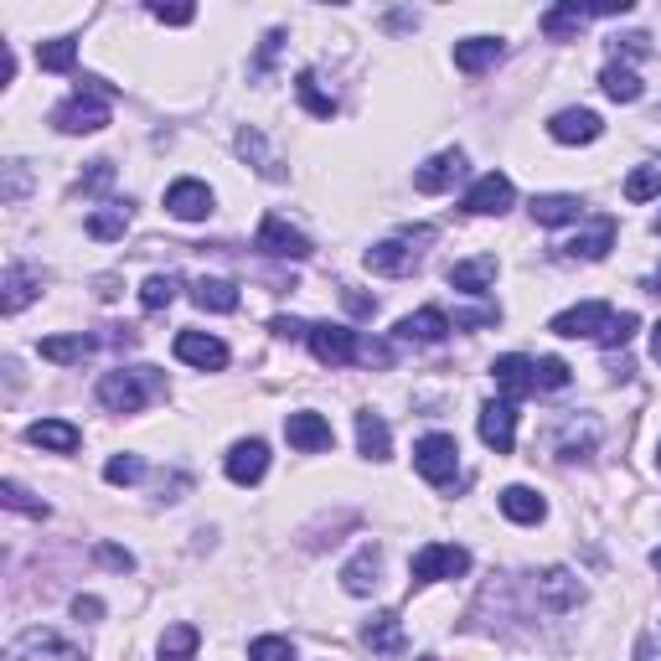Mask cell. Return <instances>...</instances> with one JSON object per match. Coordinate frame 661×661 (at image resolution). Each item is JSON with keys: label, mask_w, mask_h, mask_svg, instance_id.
<instances>
[{"label": "cell", "mask_w": 661, "mask_h": 661, "mask_svg": "<svg viewBox=\"0 0 661 661\" xmlns=\"http://www.w3.org/2000/svg\"><path fill=\"white\" fill-rule=\"evenodd\" d=\"M657 465H661V444H657Z\"/></svg>", "instance_id": "60"}, {"label": "cell", "mask_w": 661, "mask_h": 661, "mask_svg": "<svg viewBox=\"0 0 661 661\" xmlns=\"http://www.w3.org/2000/svg\"><path fill=\"white\" fill-rule=\"evenodd\" d=\"M295 93H300V103H306L316 119H331V114H337V99H331V93H321L316 73H300V78H295Z\"/></svg>", "instance_id": "39"}, {"label": "cell", "mask_w": 661, "mask_h": 661, "mask_svg": "<svg viewBox=\"0 0 661 661\" xmlns=\"http://www.w3.org/2000/svg\"><path fill=\"white\" fill-rule=\"evenodd\" d=\"M408 574H414V584L460 579V574H471V553L455 548V543H425L419 553H414V563H408Z\"/></svg>", "instance_id": "3"}, {"label": "cell", "mask_w": 661, "mask_h": 661, "mask_svg": "<svg viewBox=\"0 0 661 661\" xmlns=\"http://www.w3.org/2000/svg\"><path fill=\"white\" fill-rule=\"evenodd\" d=\"M249 661H295V646L285 636H258L249 641Z\"/></svg>", "instance_id": "45"}, {"label": "cell", "mask_w": 661, "mask_h": 661, "mask_svg": "<svg viewBox=\"0 0 661 661\" xmlns=\"http://www.w3.org/2000/svg\"><path fill=\"white\" fill-rule=\"evenodd\" d=\"M73 615H78V620H103V599H93V594H78V599H73Z\"/></svg>", "instance_id": "53"}, {"label": "cell", "mask_w": 661, "mask_h": 661, "mask_svg": "<svg viewBox=\"0 0 661 661\" xmlns=\"http://www.w3.org/2000/svg\"><path fill=\"white\" fill-rule=\"evenodd\" d=\"M21 191H26V166L11 161V166H5V202H21Z\"/></svg>", "instance_id": "49"}, {"label": "cell", "mask_w": 661, "mask_h": 661, "mask_svg": "<svg viewBox=\"0 0 661 661\" xmlns=\"http://www.w3.org/2000/svg\"><path fill=\"white\" fill-rule=\"evenodd\" d=\"M161 661H191V657H161Z\"/></svg>", "instance_id": "58"}, {"label": "cell", "mask_w": 661, "mask_h": 661, "mask_svg": "<svg viewBox=\"0 0 661 661\" xmlns=\"http://www.w3.org/2000/svg\"><path fill=\"white\" fill-rule=\"evenodd\" d=\"M450 331H455V326H450V316H444V310H434V306L398 321V341H419V346H440Z\"/></svg>", "instance_id": "21"}, {"label": "cell", "mask_w": 661, "mask_h": 661, "mask_svg": "<svg viewBox=\"0 0 661 661\" xmlns=\"http://www.w3.org/2000/svg\"><path fill=\"white\" fill-rule=\"evenodd\" d=\"M584 21H590V5H579V0H563V5L543 11V32L553 36V42H569V36H574Z\"/></svg>", "instance_id": "32"}, {"label": "cell", "mask_w": 661, "mask_h": 661, "mask_svg": "<svg viewBox=\"0 0 661 661\" xmlns=\"http://www.w3.org/2000/svg\"><path fill=\"white\" fill-rule=\"evenodd\" d=\"M538 590H543V610H553V615L574 610L579 599H584V584H579L569 569H548V574L538 579Z\"/></svg>", "instance_id": "23"}, {"label": "cell", "mask_w": 661, "mask_h": 661, "mask_svg": "<svg viewBox=\"0 0 661 661\" xmlns=\"http://www.w3.org/2000/svg\"><path fill=\"white\" fill-rule=\"evenodd\" d=\"M507 57V42L502 36H465V42H455V68L460 73H486V68H496Z\"/></svg>", "instance_id": "19"}, {"label": "cell", "mask_w": 661, "mask_h": 661, "mask_svg": "<svg viewBox=\"0 0 661 661\" xmlns=\"http://www.w3.org/2000/svg\"><path fill=\"white\" fill-rule=\"evenodd\" d=\"M661 197V166H636L626 176V202H651Z\"/></svg>", "instance_id": "40"}, {"label": "cell", "mask_w": 661, "mask_h": 661, "mask_svg": "<svg viewBox=\"0 0 661 661\" xmlns=\"http://www.w3.org/2000/svg\"><path fill=\"white\" fill-rule=\"evenodd\" d=\"M285 440L295 444V450H306V455H321V450H331V425H326L321 414H310V408H300V414H289L285 419Z\"/></svg>", "instance_id": "15"}, {"label": "cell", "mask_w": 661, "mask_h": 661, "mask_svg": "<svg viewBox=\"0 0 661 661\" xmlns=\"http://www.w3.org/2000/svg\"><path fill=\"white\" fill-rule=\"evenodd\" d=\"M238 155H243V161H254L258 176H269V181H279V176H285V170H279V161L269 155V145H264V135H258V130H238Z\"/></svg>", "instance_id": "36"}, {"label": "cell", "mask_w": 661, "mask_h": 661, "mask_svg": "<svg viewBox=\"0 0 661 661\" xmlns=\"http://www.w3.org/2000/svg\"><path fill=\"white\" fill-rule=\"evenodd\" d=\"M450 289H460V295H486V289L496 285V258L481 254V258H460V264H450Z\"/></svg>", "instance_id": "20"}, {"label": "cell", "mask_w": 661, "mask_h": 661, "mask_svg": "<svg viewBox=\"0 0 661 661\" xmlns=\"http://www.w3.org/2000/svg\"><path fill=\"white\" fill-rule=\"evenodd\" d=\"M356 356H362V362H377V367H388L393 346H388V341H362V346H356Z\"/></svg>", "instance_id": "50"}, {"label": "cell", "mask_w": 661, "mask_h": 661, "mask_svg": "<svg viewBox=\"0 0 661 661\" xmlns=\"http://www.w3.org/2000/svg\"><path fill=\"white\" fill-rule=\"evenodd\" d=\"M124 228H130V202H103L99 212L88 218V238H99V243L124 238Z\"/></svg>", "instance_id": "34"}, {"label": "cell", "mask_w": 661, "mask_h": 661, "mask_svg": "<svg viewBox=\"0 0 661 661\" xmlns=\"http://www.w3.org/2000/svg\"><path fill=\"white\" fill-rule=\"evenodd\" d=\"M166 393V377L155 367H114L99 377V404L109 414H140V408Z\"/></svg>", "instance_id": "1"}, {"label": "cell", "mask_w": 661, "mask_h": 661, "mask_svg": "<svg viewBox=\"0 0 661 661\" xmlns=\"http://www.w3.org/2000/svg\"><path fill=\"white\" fill-rule=\"evenodd\" d=\"M93 346H99V337H84V331H78V337H47L42 341V356L57 362V367H73V362H84Z\"/></svg>", "instance_id": "33"}, {"label": "cell", "mask_w": 661, "mask_h": 661, "mask_svg": "<svg viewBox=\"0 0 661 661\" xmlns=\"http://www.w3.org/2000/svg\"><path fill=\"white\" fill-rule=\"evenodd\" d=\"M569 377H574V367H569L563 356H538V393L569 388Z\"/></svg>", "instance_id": "42"}, {"label": "cell", "mask_w": 661, "mask_h": 661, "mask_svg": "<svg viewBox=\"0 0 661 661\" xmlns=\"http://www.w3.org/2000/svg\"><path fill=\"white\" fill-rule=\"evenodd\" d=\"M166 212L181 222H202L207 212H212V191L202 187V181H191V176H181V181H170L166 187Z\"/></svg>", "instance_id": "14"}, {"label": "cell", "mask_w": 661, "mask_h": 661, "mask_svg": "<svg viewBox=\"0 0 661 661\" xmlns=\"http://www.w3.org/2000/svg\"><path fill=\"white\" fill-rule=\"evenodd\" d=\"M269 331H274V337H289V341H295V337H310V326H300L295 316H274Z\"/></svg>", "instance_id": "52"}, {"label": "cell", "mask_w": 661, "mask_h": 661, "mask_svg": "<svg viewBox=\"0 0 661 661\" xmlns=\"http://www.w3.org/2000/svg\"><path fill=\"white\" fill-rule=\"evenodd\" d=\"M367 269L383 274V279H398V274H414L419 269V249L408 238H383L367 249Z\"/></svg>", "instance_id": "11"}, {"label": "cell", "mask_w": 661, "mask_h": 661, "mask_svg": "<svg viewBox=\"0 0 661 661\" xmlns=\"http://www.w3.org/2000/svg\"><path fill=\"white\" fill-rule=\"evenodd\" d=\"M599 88H605V93H610L615 103H636V99L646 93L641 78H636V73H630L626 63H610V68L599 73Z\"/></svg>", "instance_id": "35"}, {"label": "cell", "mask_w": 661, "mask_h": 661, "mask_svg": "<svg viewBox=\"0 0 661 661\" xmlns=\"http://www.w3.org/2000/svg\"><path fill=\"white\" fill-rule=\"evenodd\" d=\"M362 641L373 646V651H383V657H398V651H404V626H398V615L393 610L373 615V620L362 626Z\"/></svg>", "instance_id": "29"}, {"label": "cell", "mask_w": 661, "mask_h": 661, "mask_svg": "<svg viewBox=\"0 0 661 661\" xmlns=\"http://www.w3.org/2000/svg\"><path fill=\"white\" fill-rule=\"evenodd\" d=\"M492 377L496 388L507 393V398H522V393H538V362L532 356H496L492 362Z\"/></svg>", "instance_id": "18"}, {"label": "cell", "mask_w": 661, "mask_h": 661, "mask_svg": "<svg viewBox=\"0 0 661 661\" xmlns=\"http://www.w3.org/2000/svg\"><path fill=\"white\" fill-rule=\"evenodd\" d=\"M356 444H362V455L367 460H388L393 455V434H388V425H383V414H373V408L356 414Z\"/></svg>", "instance_id": "28"}, {"label": "cell", "mask_w": 661, "mask_h": 661, "mask_svg": "<svg viewBox=\"0 0 661 661\" xmlns=\"http://www.w3.org/2000/svg\"><path fill=\"white\" fill-rule=\"evenodd\" d=\"M646 289H651V295H661V269L651 274V279H646Z\"/></svg>", "instance_id": "56"}, {"label": "cell", "mask_w": 661, "mask_h": 661, "mask_svg": "<svg viewBox=\"0 0 661 661\" xmlns=\"http://www.w3.org/2000/svg\"><path fill=\"white\" fill-rule=\"evenodd\" d=\"M151 16L161 26H187V21H197V11L191 5H151Z\"/></svg>", "instance_id": "48"}, {"label": "cell", "mask_w": 661, "mask_h": 661, "mask_svg": "<svg viewBox=\"0 0 661 661\" xmlns=\"http://www.w3.org/2000/svg\"><path fill=\"white\" fill-rule=\"evenodd\" d=\"M517 202V187H511L502 170H492V176H481L471 191H465V212H475V218H502L507 207Z\"/></svg>", "instance_id": "8"}, {"label": "cell", "mask_w": 661, "mask_h": 661, "mask_svg": "<svg viewBox=\"0 0 661 661\" xmlns=\"http://www.w3.org/2000/svg\"><path fill=\"white\" fill-rule=\"evenodd\" d=\"M579 218H584V202L569 197V191L532 197V222H543V228H563V222H579Z\"/></svg>", "instance_id": "26"}, {"label": "cell", "mask_w": 661, "mask_h": 661, "mask_svg": "<svg viewBox=\"0 0 661 661\" xmlns=\"http://www.w3.org/2000/svg\"><path fill=\"white\" fill-rule=\"evenodd\" d=\"M651 569H657V574H661V548H657V553H651Z\"/></svg>", "instance_id": "57"}, {"label": "cell", "mask_w": 661, "mask_h": 661, "mask_svg": "<svg viewBox=\"0 0 661 661\" xmlns=\"http://www.w3.org/2000/svg\"><path fill=\"white\" fill-rule=\"evenodd\" d=\"M5 661H88L78 646H68L57 630H42V626H32V630H21L16 641L5 646Z\"/></svg>", "instance_id": "4"}, {"label": "cell", "mask_w": 661, "mask_h": 661, "mask_svg": "<svg viewBox=\"0 0 661 661\" xmlns=\"http://www.w3.org/2000/svg\"><path fill=\"white\" fill-rule=\"evenodd\" d=\"M197 646H202V630L197 626H170L161 636V657H197Z\"/></svg>", "instance_id": "41"}, {"label": "cell", "mask_w": 661, "mask_h": 661, "mask_svg": "<svg viewBox=\"0 0 661 661\" xmlns=\"http://www.w3.org/2000/svg\"><path fill=\"white\" fill-rule=\"evenodd\" d=\"M93 553H99V563H103V569H114V574H130V569H135V553H130V548L99 543V548H93Z\"/></svg>", "instance_id": "47"}, {"label": "cell", "mask_w": 661, "mask_h": 661, "mask_svg": "<svg viewBox=\"0 0 661 661\" xmlns=\"http://www.w3.org/2000/svg\"><path fill=\"white\" fill-rule=\"evenodd\" d=\"M191 300H197V310L228 316V310H238V285L233 279H197V285H191Z\"/></svg>", "instance_id": "31"}, {"label": "cell", "mask_w": 661, "mask_h": 661, "mask_svg": "<svg viewBox=\"0 0 661 661\" xmlns=\"http://www.w3.org/2000/svg\"><path fill=\"white\" fill-rule=\"evenodd\" d=\"M52 124H57L63 135H99L103 124H109V93L99 88V78H84V88H78L68 103H57Z\"/></svg>", "instance_id": "2"}, {"label": "cell", "mask_w": 661, "mask_h": 661, "mask_svg": "<svg viewBox=\"0 0 661 661\" xmlns=\"http://www.w3.org/2000/svg\"><path fill=\"white\" fill-rule=\"evenodd\" d=\"M222 471H228L233 486H258L264 471H269V444L264 440H238L233 450H228V460H222Z\"/></svg>", "instance_id": "9"}, {"label": "cell", "mask_w": 661, "mask_h": 661, "mask_svg": "<svg viewBox=\"0 0 661 661\" xmlns=\"http://www.w3.org/2000/svg\"><path fill=\"white\" fill-rule=\"evenodd\" d=\"M176 356H181L187 367H202V373L228 367V346H222L218 337H207V331H181V337H176Z\"/></svg>", "instance_id": "17"}, {"label": "cell", "mask_w": 661, "mask_h": 661, "mask_svg": "<svg viewBox=\"0 0 661 661\" xmlns=\"http://www.w3.org/2000/svg\"><path fill=\"white\" fill-rule=\"evenodd\" d=\"M651 356H657V362H661V321L651 326Z\"/></svg>", "instance_id": "55"}, {"label": "cell", "mask_w": 661, "mask_h": 661, "mask_svg": "<svg viewBox=\"0 0 661 661\" xmlns=\"http://www.w3.org/2000/svg\"><path fill=\"white\" fill-rule=\"evenodd\" d=\"M36 63H42L47 73H73V63H78V42H73V36L42 42V47H36Z\"/></svg>", "instance_id": "37"}, {"label": "cell", "mask_w": 661, "mask_h": 661, "mask_svg": "<svg viewBox=\"0 0 661 661\" xmlns=\"http://www.w3.org/2000/svg\"><path fill=\"white\" fill-rule=\"evenodd\" d=\"M548 135L559 140V145H594V140L605 135V119L594 114V109H563V114H553Z\"/></svg>", "instance_id": "13"}, {"label": "cell", "mask_w": 661, "mask_h": 661, "mask_svg": "<svg viewBox=\"0 0 661 661\" xmlns=\"http://www.w3.org/2000/svg\"><path fill=\"white\" fill-rule=\"evenodd\" d=\"M341 300H346V310H352V316H373V310H377V300H373V295H362V289H346Z\"/></svg>", "instance_id": "54"}, {"label": "cell", "mask_w": 661, "mask_h": 661, "mask_svg": "<svg viewBox=\"0 0 661 661\" xmlns=\"http://www.w3.org/2000/svg\"><path fill=\"white\" fill-rule=\"evenodd\" d=\"M615 52H626V57H646V52H651V36H641V32L615 36Z\"/></svg>", "instance_id": "51"}, {"label": "cell", "mask_w": 661, "mask_h": 661, "mask_svg": "<svg viewBox=\"0 0 661 661\" xmlns=\"http://www.w3.org/2000/svg\"><path fill=\"white\" fill-rule=\"evenodd\" d=\"M310 352H316V362H326V367H346V362H356V346H362V337L356 331H346V326H310Z\"/></svg>", "instance_id": "7"}, {"label": "cell", "mask_w": 661, "mask_h": 661, "mask_svg": "<svg viewBox=\"0 0 661 661\" xmlns=\"http://www.w3.org/2000/svg\"><path fill=\"white\" fill-rule=\"evenodd\" d=\"M377 574H383V553H377V548L367 543L352 563H346V569H341V590L362 599V594H373V590H377Z\"/></svg>", "instance_id": "24"}, {"label": "cell", "mask_w": 661, "mask_h": 661, "mask_svg": "<svg viewBox=\"0 0 661 661\" xmlns=\"http://www.w3.org/2000/svg\"><path fill=\"white\" fill-rule=\"evenodd\" d=\"M26 440H32L36 450H52V455H73V450L84 444V434H78V425H68V419H36V425L26 429Z\"/></svg>", "instance_id": "22"}, {"label": "cell", "mask_w": 661, "mask_h": 661, "mask_svg": "<svg viewBox=\"0 0 661 661\" xmlns=\"http://www.w3.org/2000/svg\"><path fill=\"white\" fill-rule=\"evenodd\" d=\"M481 440L492 444L496 455H507L511 444H517V404H511V398L481 408Z\"/></svg>", "instance_id": "16"}, {"label": "cell", "mask_w": 661, "mask_h": 661, "mask_svg": "<svg viewBox=\"0 0 661 661\" xmlns=\"http://www.w3.org/2000/svg\"><path fill=\"white\" fill-rule=\"evenodd\" d=\"M0 502H5L11 511H26V517H47V502H36L21 481H5V486H0Z\"/></svg>", "instance_id": "43"}, {"label": "cell", "mask_w": 661, "mask_h": 661, "mask_svg": "<svg viewBox=\"0 0 661 661\" xmlns=\"http://www.w3.org/2000/svg\"><path fill=\"white\" fill-rule=\"evenodd\" d=\"M414 465L425 475L429 486H444V481H455L460 471V444L455 434H425V440L414 444Z\"/></svg>", "instance_id": "5"}, {"label": "cell", "mask_w": 661, "mask_h": 661, "mask_svg": "<svg viewBox=\"0 0 661 661\" xmlns=\"http://www.w3.org/2000/svg\"><path fill=\"white\" fill-rule=\"evenodd\" d=\"M636 326H641V316H630V310H620V316H610V326L599 331V346H626L630 337H636Z\"/></svg>", "instance_id": "46"}, {"label": "cell", "mask_w": 661, "mask_h": 661, "mask_svg": "<svg viewBox=\"0 0 661 661\" xmlns=\"http://www.w3.org/2000/svg\"><path fill=\"white\" fill-rule=\"evenodd\" d=\"M610 316H615L610 306H599V300H584V306L559 310V316L548 321V331H553V337H599V331L610 326Z\"/></svg>", "instance_id": "10"}, {"label": "cell", "mask_w": 661, "mask_h": 661, "mask_svg": "<svg viewBox=\"0 0 661 661\" xmlns=\"http://www.w3.org/2000/svg\"><path fill=\"white\" fill-rule=\"evenodd\" d=\"M419 661H434V657H419Z\"/></svg>", "instance_id": "61"}, {"label": "cell", "mask_w": 661, "mask_h": 661, "mask_svg": "<svg viewBox=\"0 0 661 661\" xmlns=\"http://www.w3.org/2000/svg\"><path fill=\"white\" fill-rule=\"evenodd\" d=\"M651 228H657V233H661V212H657V222H651Z\"/></svg>", "instance_id": "59"}, {"label": "cell", "mask_w": 661, "mask_h": 661, "mask_svg": "<svg viewBox=\"0 0 661 661\" xmlns=\"http://www.w3.org/2000/svg\"><path fill=\"white\" fill-rule=\"evenodd\" d=\"M254 249L258 254H269V258H310V238L300 233V228H289L285 218H264L258 222V238H254Z\"/></svg>", "instance_id": "6"}, {"label": "cell", "mask_w": 661, "mask_h": 661, "mask_svg": "<svg viewBox=\"0 0 661 661\" xmlns=\"http://www.w3.org/2000/svg\"><path fill=\"white\" fill-rule=\"evenodd\" d=\"M140 475H145V460L140 455H114L109 465H103V481H109V486H130V481H140Z\"/></svg>", "instance_id": "44"}, {"label": "cell", "mask_w": 661, "mask_h": 661, "mask_svg": "<svg viewBox=\"0 0 661 661\" xmlns=\"http://www.w3.org/2000/svg\"><path fill=\"white\" fill-rule=\"evenodd\" d=\"M615 243V218H599L590 228V233H579L563 243V258H584V264H594V258H605Z\"/></svg>", "instance_id": "25"}, {"label": "cell", "mask_w": 661, "mask_h": 661, "mask_svg": "<svg viewBox=\"0 0 661 661\" xmlns=\"http://www.w3.org/2000/svg\"><path fill=\"white\" fill-rule=\"evenodd\" d=\"M176 289H181L176 274H151V279L140 285V306H145V310H166L170 300H176Z\"/></svg>", "instance_id": "38"}, {"label": "cell", "mask_w": 661, "mask_h": 661, "mask_svg": "<svg viewBox=\"0 0 661 661\" xmlns=\"http://www.w3.org/2000/svg\"><path fill=\"white\" fill-rule=\"evenodd\" d=\"M32 295H36V274L26 269V264H11V269H5V289H0V310L16 316V310L32 306Z\"/></svg>", "instance_id": "30"}, {"label": "cell", "mask_w": 661, "mask_h": 661, "mask_svg": "<svg viewBox=\"0 0 661 661\" xmlns=\"http://www.w3.org/2000/svg\"><path fill=\"white\" fill-rule=\"evenodd\" d=\"M496 502H502V511H507L511 522H522V527H532V522H543L548 517V502L532 492V486H507Z\"/></svg>", "instance_id": "27"}, {"label": "cell", "mask_w": 661, "mask_h": 661, "mask_svg": "<svg viewBox=\"0 0 661 661\" xmlns=\"http://www.w3.org/2000/svg\"><path fill=\"white\" fill-rule=\"evenodd\" d=\"M465 176V151H440L434 161H425V166L414 170V187L425 191V197H440V191H450Z\"/></svg>", "instance_id": "12"}]
</instances>
